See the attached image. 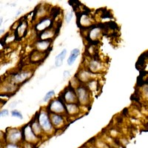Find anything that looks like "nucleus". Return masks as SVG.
Masks as SVG:
<instances>
[{
	"label": "nucleus",
	"mask_w": 148,
	"mask_h": 148,
	"mask_svg": "<svg viewBox=\"0 0 148 148\" xmlns=\"http://www.w3.org/2000/svg\"><path fill=\"white\" fill-rule=\"evenodd\" d=\"M9 114V111L8 110L5 109V110H2L0 111V119L3 117V116H6Z\"/></svg>",
	"instance_id": "2eb2a0df"
},
{
	"label": "nucleus",
	"mask_w": 148,
	"mask_h": 148,
	"mask_svg": "<svg viewBox=\"0 0 148 148\" xmlns=\"http://www.w3.org/2000/svg\"><path fill=\"white\" fill-rule=\"evenodd\" d=\"M54 94H55V92H54V90H50L49 92H47V93H46V95L45 96L44 99H43V101H44L45 102L49 101V100L51 99V98L54 96Z\"/></svg>",
	"instance_id": "ddd939ff"
},
{
	"label": "nucleus",
	"mask_w": 148,
	"mask_h": 148,
	"mask_svg": "<svg viewBox=\"0 0 148 148\" xmlns=\"http://www.w3.org/2000/svg\"><path fill=\"white\" fill-rule=\"evenodd\" d=\"M50 110L54 114L57 115L59 114V113H64V110H65L62 103L58 99L54 100L51 102V104H50Z\"/></svg>",
	"instance_id": "7ed1b4c3"
},
{
	"label": "nucleus",
	"mask_w": 148,
	"mask_h": 148,
	"mask_svg": "<svg viewBox=\"0 0 148 148\" xmlns=\"http://www.w3.org/2000/svg\"><path fill=\"white\" fill-rule=\"evenodd\" d=\"M39 124L44 131H51L52 129V124L49 116L46 112H42L39 116Z\"/></svg>",
	"instance_id": "f257e3e1"
},
{
	"label": "nucleus",
	"mask_w": 148,
	"mask_h": 148,
	"mask_svg": "<svg viewBox=\"0 0 148 148\" xmlns=\"http://www.w3.org/2000/svg\"><path fill=\"white\" fill-rule=\"evenodd\" d=\"M51 124L54 125L55 126H59L63 123V119L60 115L52 114L51 117Z\"/></svg>",
	"instance_id": "6e6552de"
},
{
	"label": "nucleus",
	"mask_w": 148,
	"mask_h": 148,
	"mask_svg": "<svg viewBox=\"0 0 148 148\" xmlns=\"http://www.w3.org/2000/svg\"><path fill=\"white\" fill-rule=\"evenodd\" d=\"M7 136V140L8 141V143L12 144H16L18 141H20L22 139V132L20 130H18V129L16 128H10L8 130V132L6 133Z\"/></svg>",
	"instance_id": "f03ea898"
},
{
	"label": "nucleus",
	"mask_w": 148,
	"mask_h": 148,
	"mask_svg": "<svg viewBox=\"0 0 148 148\" xmlns=\"http://www.w3.org/2000/svg\"><path fill=\"white\" fill-rule=\"evenodd\" d=\"M31 127V130H32V131L34 132V134L36 136V135H39L41 133V131H42V127L39 125V122H34L33 123L32 127Z\"/></svg>",
	"instance_id": "9b49d317"
},
{
	"label": "nucleus",
	"mask_w": 148,
	"mask_h": 148,
	"mask_svg": "<svg viewBox=\"0 0 148 148\" xmlns=\"http://www.w3.org/2000/svg\"><path fill=\"white\" fill-rule=\"evenodd\" d=\"M64 99H65L66 101L69 102V104H73L76 100V96L72 91L68 90L67 92H65Z\"/></svg>",
	"instance_id": "1a4fd4ad"
},
{
	"label": "nucleus",
	"mask_w": 148,
	"mask_h": 148,
	"mask_svg": "<svg viewBox=\"0 0 148 148\" xmlns=\"http://www.w3.org/2000/svg\"><path fill=\"white\" fill-rule=\"evenodd\" d=\"M79 54H80V51L78 48L73 49L71 51V55H70L69 58L67 59V64H68V65H72L73 64L74 62L76 60V59H77Z\"/></svg>",
	"instance_id": "423d86ee"
},
{
	"label": "nucleus",
	"mask_w": 148,
	"mask_h": 148,
	"mask_svg": "<svg viewBox=\"0 0 148 148\" xmlns=\"http://www.w3.org/2000/svg\"><path fill=\"white\" fill-rule=\"evenodd\" d=\"M72 17H73V12H70L69 14H67V16H66V22H67V23H69V22H71Z\"/></svg>",
	"instance_id": "f3484780"
},
{
	"label": "nucleus",
	"mask_w": 148,
	"mask_h": 148,
	"mask_svg": "<svg viewBox=\"0 0 148 148\" xmlns=\"http://www.w3.org/2000/svg\"><path fill=\"white\" fill-rule=\"evenodd\" d=\"M2 18H0V25H2Z\"/></svg>",
	"instance_id": "aec40b11"
},
{
	"label": "nucleus",
	"mask_w": 148,
	"mask_h": 148,
	"mask_svg": "<svg viewBox=\"0 0 148 148\" xmlns=\"http://www.w3.org/2000/svg\"><path fill=\"white\" fill-rule=\"evenodd\" d=\"M11 115L13 117H16V118L20 119H23V116H22V113L19 112V111L16 110H14L11 112Z\"/></svg>",
	"instance_id": "4468645a"
},
{
	"label": "nucleus",
	"mask_w": 148,
	"mask_h": 148,
	"mask_svg": "<svg viewBox=\"0 0 148 148\" xmlns=\"http://www.w3.org/2000/svg\"><path fill=\"white\" fill-rule=\"evenodd\" d=\"M4 33H5V30H4V29H3V30H0V36L2 35Z\"/></svg>",
	"instance_id": "6ab92c4d"
},
{
	"label": "nucleus",
	"mask_w": 148,
	"mask_h": 148,
	"mask_svg": "<svg viewBox=\"0 0 148 148\" xmlns=\"http://www.w3.org/2000/svg\"><path fill=\"white\" fill-rule=\"evenodd\" d=\"M67 54V50H63L60 53L58 54L56 56L55 59V65L56 67H61L63 64V61H64V58H65V56Z\"/></svg>",
	"instance_id": "39448f33"
},
{
	"label": "nucleus",
	"mask_w": 148,
	"mask_h": 148,
	"mask_svg": "<svg viewBox=\"0 0 148 148\" xmlns=\"http://www.w3.org/2000/svg\"><path fill=\"white\" fill-rule=\"evenodd\" d=\"M64 78L65 77H67V76H69V74H70V72L69 71H64Z\"/></svg>",
	"instance_id": "a211bd4d"
},
{
	"label": "nucleus",
	"mask_w": 148,
	"mask_h": 148,
	"mask_svg": "<svg viewBox=\"0 0 148 148\" xmlns=\"http://www.w3.org/2000/svg\"><path fill=\"white\" fill-rule=\"evenodd\" d=\"M29 74L27 73H18L15 75V76L13 77L12 79V81L14 82H21L24 81L25 79H26L28 76Z\"/></svg>",
	"instance_id": "9d476101"
},
{
	"label": "nucleus",
	"mask_w": 148,
	"mask_h": 148,
	"mask_svg": "<svg viewBox=\"0 0 148 148\" xmlns=\"http://www.w3.org/2000/svg\"><path fill=\"white\" fill-rule=\"evenodd\" d=\"M24 136H25V139L27 141V142H30V143H33L34 141H36L37 138L36 136L34 133V132L32 131L31 127L30 126H26V127L25 128V130H24L23 133Z\"/></svg>",
	"instance_id": "20e7f679"
},
{
	"label": "nucleus",
	"mask_w": 148,
	"mask_h": 148,
	"mask_svg": "<svg viewBox=\"0 0 148 148\" xmlns=\"http://www.w3.org/2000/svg\"><path fill=\"white\" fill-rule=\"evenodd\" d=\"M5 148H19L18 145L16 144H12V143H8L5 145Z\"/></svg>",
	"instance_id": "dca6fc26"
},
{
	"label": "nucleus",
	"mask_w": 148,
	"mask_h": 148,
	"mask_svg": "<svg viewBox=\"0 0 148 148\" xmlns=\"http://www.w3.org/2000/svg\"><path fill=\"white\" fill-rule=\"evenodd\" d=\"M83 148H89V147H83Z\"/></svg>",
	"instance_id": "412c9836"
},
{
	"label": "nucleus",
	"mask_w": 148,
	"mask_h": 148,
	"mask_svg": "<svg viewBox=\"0 0 148 148\" xmlns=\"http://www.w3.org/2000/svg\"><path fill=\"white\" fill-rule=\"evenodd\" d=\"M78 93V97H79V101L81 102H85L86 100L88 99V91L86 90L85 88H79L77 91Z\"/></svg>",
	"instance_id": "0eeeda50"
},
{
	"label": "nucleus",
	"mask_w": 148,
	"mask_h": 148,
	"mask_svg": "<svg viewBox=\"0 0 148 148\" xmlns=\"http://www.w3.org/2000/svg\"><path fill=\"white\" fill-rule=\"evenodd\" d=\"M67 113H71H71H76V111L78 110L77 105H76L75 103H73V104H67Z\"/></svg>",
	"instance_id": "f8f14e48"
}]
</instances>
